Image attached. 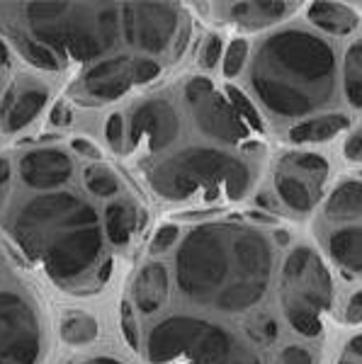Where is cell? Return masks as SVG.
<instances>
[{
	"mask_svg": "<svg viewBox=\"0 0 362 364\" xmlns=\"http://www.w3.org/2000/svg\"><path fill=\"white\" fill-rule=\"evenodd\" d=\"M8 231L58 287L75 294H92L102 287L97 274L110 257L100 219L83 199L68 192L34 197L10 214Z\"/></svg>",
	"mask_w": 362,
	"mask_h": 364,
	"instance_id": "6da1fadb",
	"label": "cell"
},
{
	"mask_svg": "<svg viewBox=\"0 0 362 364\" xmlns=\"http://www.w3.org/2000/svg\"><path fill=\"white\" fill-rule=\"evenodd\" d=\"M270 265V250L260 233L207 224L195 228L178 252V284L202 306L246 311L265 291Z\"/></svg>",
	"mask_w": 362,
	"mask_h": 364,
	"instance_id": "7a4b0ae2",
	"label": "cell"
},
{
	"mask_svg": "<svg viewBox=\"0 0 362 364\" xmlns=\"http://www.w3.org/2000/svg\"><path fill=\"white\" fill-rule=\"evenodd\" d=\"M32 39L66 61L87 63L122 37V3H0Z\"/></svg>",
	"mask_w": 362,
	"mask_h": 364,
	"instance_id": "3957f363",
	"label": "cell"
},
{
	"mask_svg": "<svg viewBox=\"0 0 362 364\" xmlns=\"http://www.w3.org/2000/svg\"><path fill=\"white\" fill-rule=\"evenodd\" d=\"M292 78L319 80L334 87V54L321 39L304 32H282L262 44L253 70V85L272 112L282 114Z\"/></svg>",
	"mask_w": 362,
	"mask_h": 364,
	"instance_id": "277c9868",
	"label": "cell"
},
{
	"mask_svg": "<svg viewBox=\"0 0 362 364\" xmlns=\"http://www.w3.org/2000/svg\"><path fill=\"white\" fill-rule=\"evenodd\" d=\"M154 192L171 202H183L195 192L217 197L219 187L229 199H241L250 187V170L246 163L212 149H188L159 163L149 173Z\"/></svg>",
	"mask_w": 362,
	"mask_h": 364,
	"instance_id": "5b68a950",
	"label": "cell"
},
{
	"mask_svg": "<svg viewBox=\"0 0 362 364\" xmlns=\"http://www.w3.org/2000/svg\"><path fill=\"white\" fill-rule=\"evenodd\" d=\"M188 17L175 3H122V39L146 54H163L188 42Z\"/></svg>",
	"mask_w": 362,
	"mask_h": 364,
	"instance_id": "8992f818",
	"label": "cell"
},
{
	"mask_svg": "<svg viewBox=\"0 0 362 364\" xmlns=\"http://www.w3.org/2000/svg\"><path fill=\"white\" fill-rule=\"evenodd\" d=\"M161 75V66L154 58L144 56H115L95 63L75 80L73 95L80 105H107L132 90L146 85Z\"/></svg>",
	"mask_w": 362,
	"mask_h": 364,
	"instance_id": "52a82bcc",
	"label": "cell"
},
{
	"mask_svg": "<svg viewBox=\"0 0 362 364\" xmlns=\"http://www.w3.org/2000/svg\"><path fill=\"white\" fill-rule=\"evenodd\" d=\"M42 326L32 304L15 291H0V364H37Z\"/></svg>",
	"mask_w": 362,
	"mask_h": 364,
	"instance_id": "ba28073f",
	"label": "cell"
},
{
	"mask_svg": "<svg viewBox=\"0 0 362 364\" xmlns=\"http://www.w3.org/2000/svg\"><path fill=\"white\" fill-rule=\"evenodd\" d=\"M284 311L287 314H312L329 309L334 301V284L309 248H297L284 262Z\"/></svg>",
	"mask_w": 362,
	"mask_h": 364,
	"instance_id": "9c48e42d",
	"label": "cell"
},
{
	"mask_svg": "<svg viewBox=\"0 0 362 364\" xmlns=\"http://www.w3.org/2000/svg\"><path fill=\"white\" fill-rule=\"evenodd\" d=\"M214 323L190 316H173L151 328L146 338V360L151 364H168L180 357L195 355V350L204 343Z\"/></svg>",
	"mask_w": 362,
	"mask_h": 364,
	"instance_id": "30bf717a",
	"label": "cell"
},
{
	"mask_svg": "<svg viewBox=\"0 0 362 364\" xmlns=\"http://www.w3.org/2000/svg\"><path fill=\"white\" fill-rule=\"evenodd\" d=\"M178 114L171 102L161 97L146 100L132 109L129 122V141L142 144L146 141L151 151H161L171 146L178 136Z\"/></svg>",
	"mask_w": 362,
	"mask_h": 364,
	"instance_id": "8fae6325",
	"label": "cell"
},
{
	"mask_svg": "<svg viewBox=\"0 0 362 364\" xmlns=\"http://www.w3.org/2000/svg\"><path fill=\"white\" fill-rule=\"evenodd\" d=\"M49 100V87L37 80H15L8 87L3 102H0V124L5 134H15L27 124H32L34 117L42 112Z\"/></svg>",
	"mask_w": 362,
	"mask_h": 364,
	"instance_id": "7c38bea8",
	"label": "cell"
},
{
	"mask_svg": "<svg viewBox=\"0 0 362 364\" xmlns=\"http://www.w3.org/2000/svg\"><path fill=\"white\" fill-rule=\"evenodd\" d=\"M20 175L25 180V185L34 187V190L51 192L71 180L73 161L68 158L66 151L56 149V146H44V149L29 151L22 158Z\"/></svg>",
	"mask_w": 362,
	"mask_h": 364,
	"instance_id": "4fadbf2b",
	"label": "cell"
},
{
	"mask_svg": "<svg viewBox=\"0 0 362 364\" xmlns=\"http://www.w3.org/2000/svg\"><path fill=\"white\" fill-rule=\"evenodd\" d=\"M192 117L197 119V127L207 134L209 139L219 141H238L248 134L241 117L233 112V107L226 102L219 92H212L197 105H192Z\"/></svg>",
	"mask_w": 362,
	"mask_h": 364,
	"instance_id": "5bb4252c",
	"label": "cell"
},
{
	"mask_svg": "<svg viewBox=\"0 0 362 364\" xmlns=\"http://www.w3.org/2000/svg\"><path fill=\"white\" fill-rule=\"evenodd\" d=\"M168 269L161 262H149L134 279V304L142 314H156L168 296Z\"/></svg>",
	"mask_w": 362,
	"mask_h": 364,
	"instance_id": "9a60e30c",
	"label": "cell"
},
{
	"mask_svg": "<svg viewBox=\"0 0 362 364\" xmlns=\"http://www.w3.org/2000/svg\"><path fill=\"white\" fill-rule=\"evenodd\" d=\"M226 17L238 27L260 29L284 20L297 10V3H224Z\"/></svg>",
	"mask_w": 362,
	"mask_h": 364,
	"instance_id": "2e32d148",
	"label": "cell"
},
{
	"mask_svg": "<svg viewBox=\"0 0 362 364\" xmlns=\"http://www.w3.org/2000/svg\"><path fill=\"white\" fill-rule=\"evenodd\" d=\"M144 226V211L129 199H119V202L107 204L105 209V231L107 238L115 245H127L134 233Z\"/></svg>",
	"mask_w": 362,
	"mask_h": 364,
	"instance_id": "e0dca14e",
	"label": "cell"
},
{
	"mask_svg": "<svg viewBox=\"0 0 362 364\" xmlns=\"http://www.w3.org/2000/svg\"><path fill=\"white\" fill-rule=\"evenodd\" d=\"M275 187H277L280 197L284 199V204L294 211H309L314 204H316V199L321 195V190L307 185L304 180H299L289 168H284V166L277 168Z\"/></svg>",
	"mask_w": 362,
	"mask_h": 364,
	"instance_id": "ac0fdd59",
	"label": "cell"
},
{
	"mask_svg": "<svg viewBox=\"0 0 362 364\" xmlns=\"http://www.w3.org/2000/svg\"><path fill=\"white\" fill-rule=\"evenodd\" d=\"M309 20L331 34H348L358 27V15L343 3H314L309 8Z\"/></svg>",
	"mask_w": 362,
	"mask_h": 364,
	"instance_id": "d6986e66",
	"label": "cell"
},
{
	"mask_svg": "<svg viewBox=\"0 0 362 364\" xmlns=\"http://www.w3.org/2000/svg\"><path fill=\"white\" fill-rule=\"evenodd\" d=\"M350 124L346 114H329V117H319V119H309L302 124L289 129V141L294 144H319L326 141L336 134H341L343 129Z\"/></svg>",
	"mask_w": 362,
	"mask_h": 364,
	"instance_id": "ffe728a7",
	"label": "cell"
},
{
	"mask_svg": "<svg viewBox=\"0 0 362 364\" xmlns=\"http://www.w3.org/2000/svg\"><path fill=\"white\" fill-rule=\"evenodd\" d=\"M58 333H61V340L71 348H83V345H90L92 340L100 333V326L85 311H66L61 318V326H58Z\"/></svg>",
	"mask_w": 362,
	"mask_h": 364,
	"instance_id": "44dd1931",
	"label": "cell"
},
{
	"mask_svg": "<svg viewBox=\"0 0 362 364\" xmlns=\"http://www.w3.org/2000/svg\"><path fill=\"white\" fill-rule=\"evenodd\" d=\"M326 216L336 221L362 216V182H343L326 202Z\"/></svg>",
	"mask_w": 362,
	"mask_h": 364,
	"instance_id": "7402d4cb",
	"label": "cell"
},
{
	"mask_svg": "<svg viewBox=\"0 0 362 364\" xmlns=\"http://www.w3.org/2000/svg\"><path fill=\"white\" fill-rule=\"evenodd\" d=\"M329 250L343 267L360 272L362 269V226L338 231L329 243Z\"/></svg>",
	"mask_w": 362,
	"mask_h": 364,
	"instance_id": "603a6c76",
	"label": "cell"
},
{
	"mask_svg": "<svg viewBox=\"0 0 362 364\" xmlns=\"http://www.w3.org/2000/svg\"><path fill=\"white\" fill-rule=\"evenodd\" d=\"M83 178H85V187L92 197H115L119 192V178L112 173V168H107L105 163H90L83 170Z\"/></svg>",
	"mask_w": 362,
	"mask_h": 364,
	"instance_id": "cb8c5ba5",
	"label": "cell"
},
{
	"mask_svg": "<svg viewBox=\"0 0 362 364\" xmlns=\"http://www.w3.org/2000/svg\"><path fill=\"white\" fill-rule=\"evenodd\" d=\"M346 95L353 107H362V39L346 54Z\"/></svg>",
	"mask_w": 362,
	"mask_h": 364,
	"instance_id": "d4e9b609",
	"label": "cell"
},
{
	"mask_svg": "<svg viewBox=\"0 0 362 364\" xmlns=\"http://www.w3.org/2000/svg\"><path fill=\"white\" fill-rule=\"evenodd\" d=\"M226 97H229V105L233 107V112H236L238 117H243L246 124L253 127L255 132H262V119H260L258 109L253 107V102H250V100L243 95L238 87H233V85L226 87Z\"/></svg>",
	"mask_w": 362,
	"mask_h": 364,
	"instance_id": "484cf974",
	"label": "cell"
},
{
	"mask_svg": "<svg viewBox=\"0 0 362 364\" xmlns=\"http://www.w3.org/2000/svg\"><path fill=\"white\" fill-rule=\"evenodd\" d=\"M282 161L287 163V166L302 170V173L314 175V178H319V180H326V173H329V163L314 154H294V156L282 158Z\"/></svg>",
	"mask_w": 362,
	"mask_h": 364,
	"instance_id": "4316f807",
	"label": "cell"
},
{
	"mask_svg": "<svg viewBox=\"0 0 362 364\" xmlns=\"http://www.w3.org/2000/svg\"><path fill=\"white\" fill-rule=\"evenodd\" d=\"M224 75L226 78H233V75L241 73L243 63H246L248 58V44L243 42V39H233L229 44V49L224 51Z\"/></svg>",
	"mask_w": 362,
	"mask_h": 364,
	"instance_id": "83f0119b",
	"label": "cell"
},
{
	"mask_svg": "<svg viewBox=\"0 0 362 364\" xmlns=\"http://www.w3.org/2000/svg\"><path fill=\"white\" fill-rule=\"evenodd\" d=\"M119 328H122V336H124V343L129 345L132 350H139V323H137V311L129 301L122 304L119 311Z\"/></svg>",
	"mask_w": 362,
	"mask_h": 364,
	"instance_id": "f1b7e54d",
	"label": "cell"
},
{
	"mask_svg": "<svg viewBox=\"0 0 362 364\" xmlns=\"http://www.w3.org/2000/svg\"><path fill=\"white\" fill-rule=\"evenodd\" d=\"M188 364H258L255 357L243 348L241 343H236V348L226 355H217V357H202V360H195V362H188Z\"/></svg>",
	"mask_w": 362,
	"mask_h": 364,
	"instance_id": "f546056e",
	"label": "cell"
},
{
	"mask_svg": "<svg viewBox=\"0 0 362 364\" xmlns=\"http://www.w3.org/2000/svg\"><path fill=\"white\" fill-rule=\"evenodd\" d=\"M178 226L175 224H166V226H161L159 231H156V236L151 238V245H149V250L154 252V255H161V252H166V250H171L173 245H175V240H178Z\"/></svg>",
	"mask_w": 362,
	"mask_h": 364,
	"instance_id": "4dcf8cb0",
	"label": "cell"
},
{
	"mask_svg": "<svg viewBox=\"0 0 362 364\" xmlns=\"http://www.w3.org/2000/svg\"><path fill=\"white\" fill-rule=\"evenodd\" d=\"M214 92V85L209 78H202V75H195V78L188 80V85H185V100H188V105H197L200 100H204L207 95H212Z\"/></svg>",
	"mask_w": 362,
	"mask_h": 364,
	"instance_id": "1f68e13d",
	"label": "cell"
},
{
	"mask_svg": "<svg viewBox=\"0 0 362 364\" xmlns=\"http://www.w3.org/2000/svg\"><path fill=\"white\" fill-rule=\"evenodd\" d=\"M287 318L302 336L307 338H316L321 333V321L319 316H312V314H287Z\"/></svg>",
	"mask_w": 362,
	"mask_h": 364,
	"instance_id": "d6a6232c",
	"label": "cell"
},
{
	"mask_svg": "<svg viewBox=\"0 0 362 364\" xmlns=\"http://www.w3.org/2000/svg\"><path fill=\"white\" fill-rule=\"evenodd\" d=\"M105 136H107V144L112 146L115 151L124 149V119L119 114H110L107 124H105Z\"/></svg>",
	"mask_w": 362,
	"mask_h": 364,
	"instance_id": "836d02e7",
	"label": "cell"
},
{
	"mask_svg": "<svg viewBox=\"0 0 362 364\" xmlns=\"http://www.w3.org/2000/svg\"><path fill=\"white\" fill-rule=\"evenodd\" d=\"M221 56H224L221 39L219 37H207V42H204V46H202V54H200V66L202 68H214Z\"/></svg>",
	"mask_w": 362,
	"mask_h": 364,
	"instance_id": "e575fe53",
	"label": "cell"
},
{
	"mask_svg": "<svg viewBox=\"0 0 362 364\" xmlns=\"http://www.w3.org/2000/svg\"><path fill=\"white\" fill-rule=\"evenodd\" d=\"M250 333H253V338L260 340V343H272V340L277 338V323L272 318H267V316H262V318L253 323Z\"/></svg>",
	"mask_w": 362,
	"mask_h": 364,
	"instance_id": "d590c367",
	"label": "cell"
},
{
	"mask_svg": "<svg viewBox=\"0 0 362 364\" xmlns=\"http://www.w3.org/2000/svg\"><path fill=\"white\" fill-rule=\"evenodd\" d=\"M275 364H314V357H312V352L304 350V348H287V350H282L277 355V360Z\"/></svg>",
	"mask_w": 362,
	"mask_h": 364,
	"instance_id": "8d00e7d4",
	"label": "cell"
},
{
	"mask_svg": "<svg viewBox=\"0 0 362 364\" xmlns=\"http://www.w3.org/2000/svg\"><path fill=\"white\" fill-rule=\"evenodd\" d=\"M71 149L83 158H90V161H95V163L100 161V149H97V146L85 136H75L71 141Z\"/></svg>",
	"mask_w": 362,
	"mask_h": 364,
	"instance_id": "74e56055",
	"label": "cell"
},
{
	"mask_svg": "<svg viewBox=\"0 0 362 364\" xmlns=\"http://www.w3.org/2000/svg\"><path fill=\"white\" fill-rule=\"evenodd\" d=\"M51 124L56 127H71L73 124V109L68 107L66 102H56L54 109H51Z\"/></svg>",
	"mask_w": 362,
	"mask_h": 364,
	"instance_id": "f35d334b",
	"label": "cell"
},
{
	"mask_svg": "<svg viewBox=\"0 0 362 364\" xmlns=\"http://www.w3.org/2000/svg\"><path fill=\"white\" fill-rule=\"evenodd\" d=\"M346 318L350 323H362V291H358V294L350 299V304L346 309Z\"/></svg>",
	"mask_w": 362,
	"mask_h": 364,
	"instance_id": "ab89813d",
	"label": "cell"
},
{
	"mask_svg": "<svg viewBox=\"0 0 362 364\" xmlns=\"http://www.w3.org/2000/svg\"><path fill=\"white\" fill-rule=\"evenodd\" d=\"M346 156H348V158H360V156H362V132L353 134V136L348 139V144H346Z\"/></svg>",
	"mask_w": 362,
	"mask_h": 364,
	"instance_id": "60d3db41",
	"label": "cell"
},
{
	"mask_svg": "<svg viewBox=\"0 0 362 364\" xmlns=\"http://www.w3.org/2000/svg\"><path fill=\"white\" fill-rule=\"evenodd\" d=\"M10 175H13L10 161L8 158H0V185H10Z\"/></svg>",
	"mask_w": 362,
	"mask_h": 364,
	"instance_id": "b9f144b4",
	"label": "cell"
},
{
	"mask_svg": "<svg viewBox=\"0 0 362 364\" xmlns=\"http://www.w3.org/2000/svg\"><path fill=\"white\" fill-rule=\"evenodd\" d=\"M85 364H124V362L115 360V357H107V355H100V357H92V360H87Z\"/></svg>",
	"mask_w": 362,
	"mask_h": 364,
	"instance_id": "7bdbcfd3",
	"label": "cell"
},
{
	"mask_svg": "<svg viewBox=\"0 0 362 364\" xmlns=\"http://www.w3.org/2000/svg\"><path fill=\"white\" fill-rule=\"evenodd\" d=\"M255 202H258V207H265V209H277V202H275V199H270L267 195H258V199H255Z\"/></svg>",
	"mask_w": 362,
	"mask_h": 364,
	"instance_id": "ee69618b",
	"label": "cell"
},
{
	"mask_svg": "<svg viewBox=\"0 0 362 364\" xmlns=\"http://www.w3.org/2000/svg\"><path fill=\"white\" fill-rule=\"evenodd\" d=\"M348 352H353V355L362 357V336H358L355 340H350V343H348Z\"/></svg>",
	"mask_w": 362,
	"mask_h": 364,
	"instance_id": "f6af8a7d",
	"label": "cell"
},
{
	"mask_svg": "<svg viewBox=\"0 0 362 364\" xmlns=\"http://www.w3.org/2000/svg\"><path fill=\"white\" fill-rule=\"evenodd\" d=\"M250 219L262 221V224H275V221H277V219H272V216H267V214H260V211H250Z\"/></svg>",
	"mask_w": 362,
	"mask_h": 364,
	"instance_id": "bcb514c9",
	"label": "cell"
},
{
	"mask_svg": "<svg viewBox=\"0 0 362 364\" xmlns=\"http://www.w3.org/2000/svg\"><path fill=\"white\" fill-rule=\"evenodd\" d=\"M10 63V54H8V46L0 42V66H8Z\"/></svg>",
	"mask_w": 362,
	"mask_h": 364,
	"instance_id": "7dc6e473",
	"label": "cell"
},
{
	"mask_svg": "<svg viewBox=\"0 0 362 364\" xmlns=\"http://www.w3.org/2000/svg\"><path fill=\"white\" fill-rule=\"evenodd\" d=\"M8 195H10V185H0V209L8 202Z\"/></svg>",
	"mask_w": 362,
	"mask_h": 364,
	"instance_id": "c3c4849f",
	"label": "cell"
},
{
	"mask_svg": "<svg viewBox=\"0 0 362 364\" xmlns=\"http://www.w3.org/2000/svg\"><path fill=\"white\" fill-rule=\"evenodd\" d=\"M275 240L280 245H287L289 243V233L287 231H275Z\"/></svg>",
	"mask_w": 362,
	"mask_h": 364,
	"instance_id": "681fc988",
	"label": "cell"
},
{
	"mask_svg": "<svg viewBox=\"0 0 362 364\" xmlns=\"http://www.w3.org/2000/svg\"><path fill=\"white\" fill-rule=\"evenodd\" d=\"M341 364H348V362H341Z\"/></svg>",
	"mask_w": 362,
	"mask_h": 364,
	"instance_id": "f907efd6",
	"label": "cell"
}]
</instances>
